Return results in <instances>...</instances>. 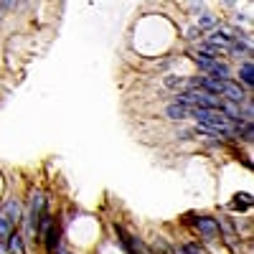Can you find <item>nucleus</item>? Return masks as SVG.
Segmentation results:
<instances>
[{
  "label": "nucleus",
  "mask_w": 254,
  "mask_h": 254,
  "mask_svg": "<svg viewBox=\"0 0 254 254\" xmlns=\"http://www.w3.org/2000/svg\"><path fill=\"white\" fill-rule=\"evenodd\" d=\"M190 224H193V229L198 231L201 244H211V242L221 239V234H219V224H216V216H198V214H196V219L190 221Z\"/></svg>",
  "instance_id": "nucleus-1"
},
{
  "label": "nucleus",
  "mask_w": 254,
  "mask_h": 254,
  "mask_svg": "<svg viewBox=\"0 0 254 254\" xmlns=\"http://www.w3.org/2000/svg\"><path fill=\"white\" fill-rule=\"evenodd\" d=\"M0 211L10 219V224L18 229L20 224H23V216H26V206L20 198H8L5 203H0Z\"/></svg>",
  "instance_id": "nucleus-2"
},
{
  "label": "nucleus",
  "mask_w": 254,
  "mask_h": 254,
  "mask_svg": "<svg viewBox=\"0 0 254 254\" xmlns=\"http://www.w3.org/2000/svg\"><path fill=\"white\" fill-rule=\"evenodd\" d=\"M234 81H237V84H242L244 89H252V87H254V66H252V59L239 61V69H237Z\"/></svg>",
  "instance_id": "nucleus-3"
},
{
  "label": "nucleus",
  "mask_w": 254,
  "mask_h": 254,
  "mask_svg": "<svg viewBox=\"0 0 254 254\" xmlns=\"http://www.w3.org/2000/svg\"><path fill=\"white\" fill-rule=\"evenodd\" d=\"M54 226H56V219H54V214H51V211L46 208L44 214H41L38 224H36V242H41V239H44V237L49 234V231H51Z\"/></svg>",
  "instance_id": "nucleus-4"
},
{
  "label": "nucleus",
  "mask_w": 254,
  "mask_h": 254,
  "mask_svg": "<svg viewBox=\"0 0 254 254\" xmlns=\"http://www.w3.org/2000/svg\"><path fill=\"white\" fill-rule=\"evenodd\" d=\"M61 237H64V231H61V226L56 224L51 231H49V234L44 237V239H41V244H44V249H46V254H54L59 247H64L61 244Z\"/></svg>",
  "instance_id": "nucleus-5"
},
{
  "label": "nucleus",
  "mask_w": 254,
  "mask_h": 254,
  "mask_svg": "<svg viewBox=\"0 0 254 254\" xmlns=\"http://www.w3.org/2000/svg\"><path fill=\"white\" fill-rule=\"evenodd\" d=\"M5 249H8V254H26V237L20 234V229H15L5 239Z\"/></svg>",
  "instance_id": "nucleus-6"
},
{
  "label": "nucleus",
  "mask_w": 254,
  "mask_h": 254,
  "mask_svg": "<svg viewBox=\"0 0 254 254\" xmlns=\"http://www.w3.org/2000/svg\"><path fill=\"white\" fill-rule=\"evenodd\" d=\"M188 59L193 61L196 66H198V71H201V74H206V76H211V74H214L216 64H219V59H208V56H201V54H190Z\"/></svg>",
  "instance_id": "nucleus-7"
},
{
  "label": "nucleus",
  "mask_w": 254,
  "mask_h": 254,
  "mask_svg": "<svg viewBox=\"0 0 254 254\" xmlns=\"http://www.w3.org/2000/svg\"><path fill=\"white\" fill-rule=\"evenodd\" d=\"M165 115L171 117V120H178L181 122V120H188L190 117V110L183 107V104H176L173 102V104H168V107H165Z\"/></svg>",
  "instance_id": "nucleus-8"
},
{
  "label": "nucleus",
  "mask_w": 254,
  "mask_h": 254,
  "mask_svg": "<svg viewBox=\"0 0 254 254\" xmlns=\"http://www.w3.org/2000/svg\"><path fill=\"white\" fill-rule=\"evenodd\" d=\"M216 26H219V18H216L214 13H201V18H198V26H196V28H201V31L206 33V31H214Z\"/></svg>",
  "instance_id": "nucleus-9"
},
{
  "label": "nucleus",
  "mask_w": 254,
  "mask_h": 254,
  "mask_svg": "<svg viewBox=\"0 0 254 254\" xmlns=\"http://www.w3.org/2000/svg\"><path fill=\"white\" fill-rule=\"evenodd\" d=\"M203 36H206V33H203L201 28H196V26L186 31V41H190V44H198V41H201Z\"/></svg>",
  "instance_id": "nucleus-10"
},
{
  "label": "nucleus",
  "mask_w": 254,
  "mask_h": 254,
  "mask_svg": "<svg viewBox=\"0 0 254 254\" xmlns=\"http://www.w3.org/2000/svg\"><path fill=\"white\" fill-rule=\"evenodd\" d=\"M54 254H71V252H69V249H66V247H59V249H56V252H54Z\"/></svg>",
  "instance_id": "nucleus-11"
}]
</instances>
